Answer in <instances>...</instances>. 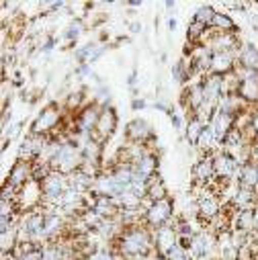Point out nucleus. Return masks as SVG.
I'll return each instance as SVG.
<instances>
[{"label":"nucleus","mask_w":258,"mask_h":260,"mask_svg":"<svg viewBox=\"0 0 258 260\" xmlns=\"http://www.w3.org/2000/svg\"><path fill=\"white\" fill-rule=\"evenodd\" d=\"M154 238L146 228H129L119 236V252L125 256H142L152 248Z\"/></svg>","instance_id":"obj_1"},{"label":"nucleus","mask_w":258,"mask_h":260,"mask_svg":"<svg viewBox=\"0 0 258 260\" xmlns=\"http://www.w3.org/2000/svg\"><path fill=\"white\" fill-rule=\"evenodd\" d=\"M68 188H70V178H68L66 174H61V172L51 170V172L43 178V182H41L43 203L57 207L59 201H61V197L68 192Z\"/></svg>","instance_id":"obj_2"},{"label":"nucleus","mask_w":258,"mask_h":260,"mask_svg":"<svg viewBox=\"0 0 258 260\" xmlns=\"http://www.w3.org/2000/svg\"><path fill=\"white\" fill-rule=\"evenodd\" d=\"M213 168H215V178L223 182H228L230 178H240V172H242V164L228 152L213 156Z\"/></svg>","instance_id":"obj_3"},{"label":"nucleus","mask_w":258,"mask_h":260,"mask_svg":"<svg viewBox=\"0 0 258 260\" xmlns=\"http://www.w3.org/2000/svg\"><path fill=\"white\" fill-rule=\"evenodd\" d=\"M146 223L152 228H162L168 223V219L172 217V201L164 199V201H156L146 209Z\"/></svg>","instance_id":"obj_4"},{"label":"nucleus","mask_w":258,"mask_h":260,"mask_svg":"<svg viewBox=\"0 0 258 260\" xmlns=\"http://www.w3.org/2000/svg\"><path fill=\"white\" fill-rule=\"evenodd\" d=\"M57 123H59V111L51 105V107L43 109V111H41V115L35 119L31 134H33V136H45V134H49V132H51V129H55V127H57Z\"/></svg>","instance_id":"obj_5"},{"label":"nucleus","mask_w":258,"mask_h":260,"mask_svg":"<svg viewBox=\"0 0 258 260\" xmlns=\"http://www.w3.org/2000/svg\"><path fill=\"white\" fill-rule=\"evenodd\" d=\"M197 213L203 221H211L215 219L219 213H221V205H219V199L215 197L213 192L209 190H203V194L197 201Z\"/></svg>","instance_id":"obj_6"},{"label":"nucleus","mask_w":258,"mask_h":260,"mask_svg":"<svg viewBox=\"0 0 258 260\" xmlns=\"http://www.w3.org/2000/svg\"><path fill=\"white\" fill-rule=\"evenodd\" d=\"M31 178H33V162L19 160V162L11 168V174H9L7 184H11V188H21V186H25Z\"/></svg>","instance_id":"obj_7"},{"label":"nucleus","mask_w":258,"mask_h":260,"mask_svg":"<svg viewBox=\"0 0 258 260\" xmlns=\"http://www.w3.org/2000/svg\"><path fill=\"white\" fill-rule=\"evenodd\" d=\"M154 244L158 248V252L166 258V254L170 252V248H174L178 244V232L176 228L172 225H162L156 230V236H154Z\"/></svg>","instance_id":"obj_8"},{"label":"nucleus","mask_w":258,"mask_h":260,"mask_svg":"<svg viewBox=\"0 0 258 260\" xmlns=\"http://www.w3.org/2000/svg\"><path fill=\"white\" fill-rule=\"evenodd\" d=\"M213 246H215L213 236H211V234H207V232H199V234L192 236L190 252H192V256H195V258H207V256L211 254Z\"/></svg>","instance_id":"obj_9"},{"label":"nucleus","mask_w":258,"mask_h":260,"mask_svg":"<svg viewBox=\"0 0 258 260\" xmlns=\"http://www.w3.org/2000/svg\"><path fill=\"white\" fill-rule=\"evenodd\" d=\"M125 134H127V138L132 140L134 144H144L146 140L152 138V127H150V123L144 121V119H134L132 123L127 125Z\"/></svg>","instance_id":"obj_10"},{"label":"nucleus","mask_w":258,"mask_h":260,"mask_svg":"<svg viewBox=\"0 0 258 260\" xmlns=\"http://www.w3.org/2000/svg\"><path fill=\"white\" fill-rule=\"evenodd\" d=\"M258 201L254 188H244V186H238L236 192L232 194L230 199V205L236 207L238 211H244V209H254V203Z\"/></svg>","instance_id":"obj_11"},{"label":"nucleus","mask_w":258,"mask_h":260,"mask_svg":"<svg viewBox=\"0 0 258 260\" xmlns=\"http://www.w3.org/2000/svg\"><path fill=\"white\" fill-rule=\"evenodd\" d=\"M192 178H195L199 184H209L215 178V168H213V158L211 156L201 158L195 166H192Z\"/></svg>","instance_id":"obj_12"},{"label":"nucleus","mask_w":258,"mask_h":260,"mask_svg":"<svg viewBox=\"0 0 258 260\" xmlns=\"http://www.w3.org/2000/svg\"><path fill=\"white\" fill-rule=\"evenodd\" d=\"M115 125H117V115L113 113V109H103L94 132L99 134L101 140H107V138L115 132Z\"/></svg>","instance_id":"obj_13"},{"label":"nucleus","mask_w":258,"mask_h":260,"mask_svg":"<svg viewBox=\"0 0 258 260\" xmlns=\"http://www.w3.org/2000/svg\"><path fill=\"white\" fill-rule=\"evenodd\" d=\"M99 117H101V111L96 107H86L84 111H80V117H78V129L82 134H90L96 129V123H99Z\"/></svg>","instance_id":"obj_14"},{"label":"nucleus","mask_w":258,"mask_h":260,"mask_svg":"<svg viewBox=\"0 0 258 260\" xmlns=\"http://www.w3.org/2000/svg\"><path fill=\"white\" fill-rule=\"evenodd\" d=\"M234 70V55L232 53H213L211 57V72L223 76Z\"/></svg>","instance_id":"obj_15"},{"label":"nucleus","mask_w":258,"mask_h":260,"mask_svg":"<svg viewBox=\"0 0 258 260\" xmlns=\"http://www.w3.org/2000/svg\"><path fill=\"white\" fill-rule=\"evenodd\" d=\"M256 217H258L256 209H244V211H238V215H236V219H234L236 232L246 234V232L254 230V228H256Z\"/></svg>","instance_id":"obj_16"},{"label":"nucleus","mask_w":258,"mask_h":260,"mask_svg":"<svg viewBox=\"0 0 258 260\" xmlns=\"http://www.w3.org/2000/svg\"><path fill=\"white\" fill-rule=\"evenodd\" d=\"M134 168H136V172H138L140 176H144V178H154V176H156V170H158V160H156L152 154H146L144 158H140V160L134 162Z\"/></svg>","instance_id":"obj_17"},{"label":"nucleus","mask_w":258,"mask_h":260,"mask_svg":"<svg viewBox=\"0 0 258 260\" xmlns=\"http://www.w3.org/2000/svg\"><path fill=\"white\" fill-rule=\"evenodd\" d=\"M211 47L213 53H230V49L236 47V37L232 33H217L211 39Z\"/></svg>","instance_id":"obj_18"},{"label":"nucleus","mask_w":258,"mask_h":260,"mask_svg":"<svg viewBox=\"0 0 258 260\" xmlns=\"http://www.w3.org/2000/svg\"><path fill=\"white\" fill-rule=\"evenodd\" d=\"M240 61L246 70H258V49L252 43H246L240 51Z\"/></svg>","instance_id":"obj_19"},{"label":"nucleus","mask_w":258,"mask_h":260,"mask_svg":"<svg viewBox=\"0 0 258 260\" xmlns=\"http://www.w3.org/2000/svg\"><path fill=\"white\" fill-rule=\"evenodd\" d=\"M238 182L244 188H256L258 186V170H256V164L250 162V164L242 166V172H240Z\"/></svg>","instance_id":"obj_20"},{"label":"nucleus","mask_w":258,"mask_h":260,"mask_svg":"<svg viewBox=\"0 0 258 260\" xmlns=\"http://www.w3.org/2000/svg\"><path fill=\"white\" fill-rule=\"evenodd\" d=\"M238 94L248 103H258V82L254 80H240L238 82Z\"/></svg>","instance_id":"obj_21"},{"label":"nucleus","mask_w":258,"mask_h":260,"mask_svg":"<svg viewBox=\"0 0 258 260\" xmlns=\"http://www.w3.org/2000/svg\"><path fill=\"white\" fill-rule=\"evenodd\" d=\"M148 199H150L152 203H156V201H164V199H166V184H164V180H162L160 176H154V178H150Z\"/></svg>","instance_id":"obj_22"},{"label":"nucleus","mask_w":258,"mask_h":260,"mask_svg":"<svg viewBox=\"0 0 258 260\" xmlns=\"http://www.w3.org/2000/svg\"><path fill=\"white\" fill-rule=\"evenodd\" d=\"M203 129H205V123L192 115V117L188 119V125H186V140H188L190 144L197 146V142H199V138H201V134H203Z\"/></svg>","instance_id":"obj_23"},{"label":"nucleus","mask_w":258,"mask_h":260,"mask_svg":"<svg viewBox=\"0 0 258 260\" xmlns=\"http://www.w3.org/2000/svg\"><path fill=\"white\" fill-rule=\"evenodd\" d=\"M211 27H213V29H217L219 33H232L236 25H234V21H232L228 15L217 13V15H215V19H213V23H211Z\"/></svg>","instance_id":"obj_24"},{"label":"nucleus","mask_w":258,"mask_h":260,"mask_svg":"<svg viewBox=\"0 0 258 260\" xmlns=\"http://www.w3.org/2000/svg\"><path fill=\"white\" fill-rule=\"evenodd\" d=\"M213 144H217V138H215L213 127L207 123L205 129H203V134H201V138H199V142H197V146H199L201 150H209Z\"/></svg>","instance_id":"obj_25"},{"label":"nucleus","mask_w":258,"mask_h":260,"mask_svg":"<svg viewBox=\"0 0 258 260\" xmlns=\"http://www.w3.org/2000/svg\"><path fill=\"white\" fill-rule=\"evenodd\" d=\"M215 15H217V13H215V11L211 9V7H201V9H199V11L195 13V21L207 27V25H211V23H213Z\"/></svg>","instance_id":"obj_26"},{"label":"nucleus","mask_w":258,"mask_h":260,"mask_svg":"<svg viewBox=\"0 0 258 260\" xmlns=\"http://www.w3.org/2000/svg\"><path fill=\"white\" fill-rule=\"evenodd\" d=\"M61 256H63V250L57 244H51L41 250V260H61Z\"/></svg>","instance_id":"obj_27"},{"label":"nucleus","mask_w":258,"mask_h":260,"mask_svg":"<svg viewBox=\"0 0 258 260\" xmlns=\"http://www.w3.org/2000/svg\"><path fill=\"white\" fill-rule=\"evenodd\" d=\"M166 260H188L186 248H182L180 244H176L174 248H170V252L166 254Z\"/></svg>","instance_id":"obj_28"},{"label":"nucleus","mask_w":258,"mask_h":260,"mask_svg":"<svg viewBox=\"0 0 258 260\" xmlns=\"http://www.w3.org/2000/svg\"><path fill=\"white\" fill-rule=\"evenodd\" d=\"M205 29H207L205 25H201V23H197V21H195V23H192V25L188 27V39H190V41H197L199 37H203V35H205Z\"/></svg>","instance_id":"obj_29"},{"label":"nucleus","mask_w":258,"mask_h":260,"mask_svg":"<svg viewBox=\"0 0 258 260\" xmlns=\"http://www.w3.org/2000/svg\"><path fill=\"white\" fill-rule=\"evenodd\" d=\"M172 76H174V80H176V82H182V80L186 78V72H184V61H178L176 66L172 68Z\"/></svg>","instance_id":"obj_30"},{"label":"nucleus","mask_w":258,"mask_h":260,"mask_svg":"<svg viewBox=\"0 0 258 260\" xmlns=\"http://www.w3.org/2000/svg\"><path fill=\"white\" fill-rule=\"evenodd\" d=\"M86 260H115V256H113L109 250H96V252H92Z\"/></svg>","instance_id":"obj_31"},{"label":"nucleus","mask_w":258,"mask_h":260,"mask_svg":"<svg viewBox=\"0 0 258 260\" xmlns=\"http://www.w3.org/2000/svg\"><path fill=\"white\" fill-rule=\"evenodd\" d=\"M80 33H82V25H80V23H74V25L70 27V31L66 33V37H68V39H76Z\"/></svg>","instance_id":"obj_32"},{"label":"nucleus","mask_w":258,"mask_h":260,"mask_svg":"<svg viewBox=\"0 0 258 260\" xmlns=\"http://www.w3.org/2000/svg\"><path fill=\"white\" fill-rule=\"evenodd\" d=\"M250 127H252V132H254V136L258 138V111L252 115V123H250Z\"/></svg>","instance_id":"obj_33"},{"label":"nucleus","mask_w":258,"mask_h":260,"mask_svg":"<svg viewBox=\"0 0 258 260\" xmlns=\"http://www.w3.org/2000/svg\"><path fill=\"white\" fill-rule=\"evenodd\" d=\"M170 117H172V125H174V129H182V127H180V125H182L180 117H178V115H174V113H170Z\"/></svg>","instance_id":"obj_34"},{"label":"nucleus","mask_w":258,"mask_h":260,"mask_svg":"<svg viewBox=\"0 0 258 260\" xmlns=\"http://www.w3.org/2000/svg\"><path fill=\"white\" fill-rule=\"evenodd\" d=\"M256 162H258V144L252 146V164H256Z\"/></svg>","instance_id":"obj_35"},{"label":"nucleus","mask_w":258,"mask_h":260,"mask_svg":"<svg viewBox=\"0 0 258 260\" xmlns=\"http://www.w3.org/2000/svg\"><path fill=\"white\" fill-rule=\"evenodd\" d=\"M144 107H146V103H144V101H140V99H138V101H134V109H144Z\"/></svg>","instance_id":"obj_36"},{"label":"nucleus","mask_w":258,"mask_h":260,"mask_svg":"<svg viewBox=\"0 0 258 260\" xmlns=\"http://www.w3.org/2000/svg\"><path fill=\"white\" fill-rule=\"evenodd\" d=\"M168 25H170V29H172V31L176 29V21H174V19H170V21H168Z\"/></svg>","instance_id":"obj_37"},{"label":"nucleus","mask_w":258,"mask_h":260,"mask_svg":"<svg viewBox=\"0 0 258 260\" xmlns=\"http://www.w3.org/2000/svg\"><path fill=\"white\" fill-rule=\"evenodd\" d=\"M256 213H258V211H256Z\"/></svg>","instance_id":"obj_38"}]
</instances>
